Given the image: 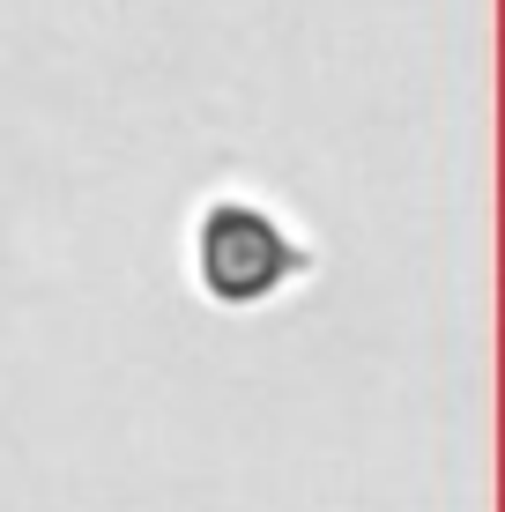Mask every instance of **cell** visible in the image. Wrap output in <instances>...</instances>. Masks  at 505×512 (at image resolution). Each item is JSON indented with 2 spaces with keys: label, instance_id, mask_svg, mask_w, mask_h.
Returning a JSON list of instances; mask_svg holds the SVG:
<instances>
[{
  "label": "cell",
  "instance_id": "6da1fadb",
  "mask_svg": "<svg viewBox=\"0 0 505 512\" xmlns=\"http://www.w3.org/2000/svg\"><path fill=\"white\" fill-rule=\"evenodd\" d=\"M194 290L223 312H268L320 268V253L290 231V216L260 193H216L194 216Z\"/></svg>",
  "mask_w": 505,
  "mask_h": 512
}]
</instances>
